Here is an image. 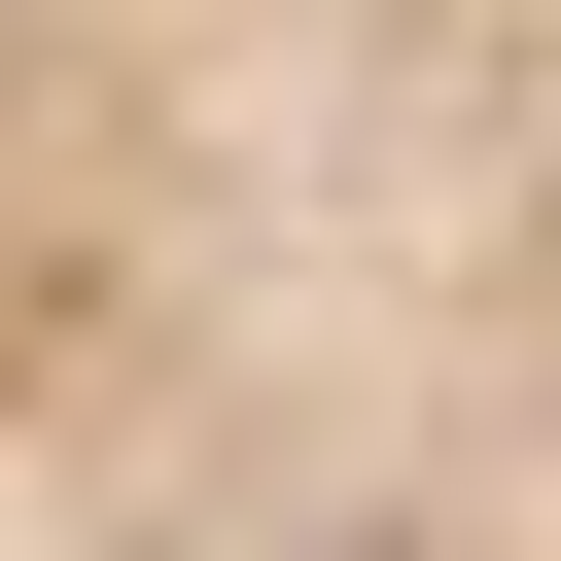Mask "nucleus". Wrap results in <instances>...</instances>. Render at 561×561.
Instances as JSON below:
<instances>
[{"mask_svg": "<svg viewBox=\"0 0 561 561\" xmlns=\"http://www.w3.org/2000/svg\"><path fill=\"white\" fill-rule=\"evenodd\" d=\"M0 491L35 561H561V0H0Z\"/></svg>", "mask_w": 561, "mask_h": 561, "instance_id": "1", "label": "nucleus"}]
</instances>
